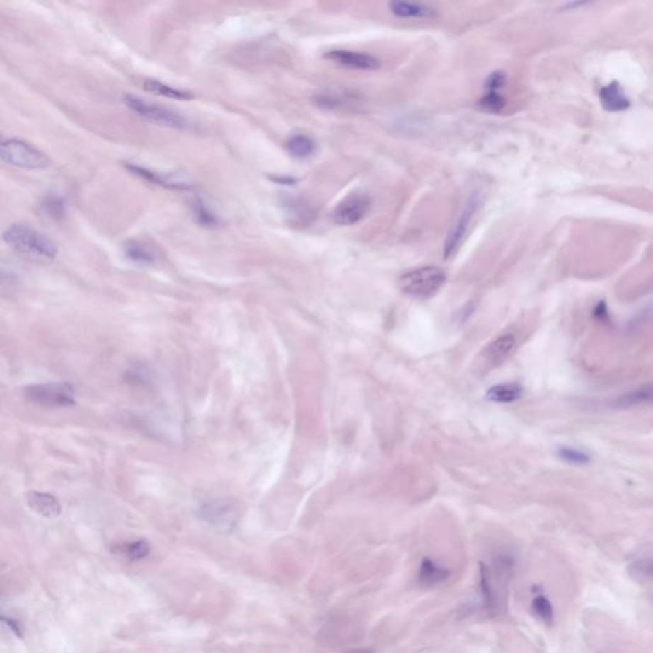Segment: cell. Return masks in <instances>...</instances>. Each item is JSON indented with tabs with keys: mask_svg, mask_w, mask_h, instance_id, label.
Listing matches in <instances>:
<instances>
[{
	"mask_svg": "<svg viewBox=\"0 0 653 653\" xmlns=\"http://www.w3.org/2000/svg\"><path fill=\"white\" fill-rule=\"evenodd\" d=\"M514 568V560L509 555L500 554L492 563L480 564V587L485 608L492 615L505 610L508 586Z\"/></svg>",
	"mask_w": 653,
	"mask_h": 653,
	"instance_id": "cell-1",
	"label": "cell"
},
{
	"mask_svg": "<svg viewBox=\"0 0 653 653\" xmlns=\"http://www.w3.org/2000/svg\"><path fill=\"white\" fill-rule=\"evenodd\" d=\"M3 240L16 252L36 260H52L58 254L57 244L46 233L27 224H13L3 233Z\"/></svg>",
	"mask_w": 653,
	"mask_h": 653,
	"instance_id": "cell-2",
	"label": "cell"
},
{
	"mask_svg": "<svg viewBox=\"0 0 653 653\" xmlns=\"http://www.w3.org/2000/svg\"><path fill=\"white\" fill-rule=\"evenodd\" d=\"M446 281V272L437 265L419 267L403 273L398 286L403 294L416 299H429L438 294Z\"/></svg>",
	"mask_w": 653,
	"mask_h": 653,
	"instance_id": "cell-3",
	"label": "cell"
},
{
	"mask_svg": "<svg viewBox=\"0 0 653 653\" xmlns=\"http://www.w3.org/2000/svg\"><path fill=\"white\" fill-rule=\"evenodd\" d=\"M0 158L7 165L25 170H44L50 165L49 157L41 149L18 138L1 141Z\"/></svg>",
	"mask_w": 653,
	"mask_h": 653,
	"instance_id": "cell-4",
	"label": "cell"
},
{
	"mask_svg": "<svg viewBox=\"0 0 653 653\" xmlns=\"http://www.w3.org/2000/svg\"><path fill=\"white\" fill-rule=\"evenodd\" d=\"M123 101L130 111L151 123L178 130H187L190 127V122L187 117L166 106L151 103L133 95H125Z\"/></svg>",
	"mask_w": 653,
	"mask_h": 653,
	"instance_id": "cell-5",
	"label": "cell"
},
{
	"mask_svg": "<svg viewBox=\"0 0 653 653\" xmlns=\"http://www.w3.org/2000/svg\"><path fill=\"white\" fill-rule=\"evenodd\" d=\"M480 204H481V195H480L479 190H475L473 193L468 195L467 201L462 206L461 212L448 233L446 243H444V250H443L444 258L448 259L453 257L458 250L459 246L462 245L466 235L471 227L473 217L479 211Z\"/></svg>",
	"mask_w": 653,
	"mask_h": 653,
	"instance_id": "cell-6",
	"label": "cell"
},
{
	"mask_svg": "<svg viewBox=\"0 0 653 653\" xmlns=\"http://www.w3.org/2000/svg\"><path fill=\"white\" fill-rule=\"evenodd\" d=\"M28 401L46 408H68L76 405L74 388L68 383H45L27 387Z\"/></svg>",
	"mask_w": 653,
	"mask_h": 653,
	"instance_id": "cell-7",
	"label": "cell"
},
{
	"mask_svg": "<svg viewBox=\"0 0 653 653\" xmlns=\"http://www.w3.org/2000/svg\"><path fill=\"white\" fill-rule=\"evenodd\" d=\"M373 206L371 197L365 192H354L343 198L332 212V219L340 226H352L368 216Z\"/></svg>",
	"mask_w": 653,
	"mask_h": 653,
	"instance_id": "cell-8",
	"label": "cell"
},
{
	"mask_svg": "<svg viewBox=\"0 0 653 653\" xmlns=\"http://www.w3.org/2000/svg\"><path fill=\"white\" fill-rule=\"evenodd\" d=\"M324 58L332 63L355 71H376L381 68V60L368 52L333 49L324 54Z\"/></svg>",
	"mask_w": 653,
	"mask_h": 653,
	"instance_id": "cell-9",
	"label": "cell"
},
{
	"mask_svg": "<svg viewBox=\"0 0 653 653\" xmlns=\"http://www.w3.org/2000/svg\"><path fill=\"white\" fill-rule=\"evenodd\" d=\"M388 8L391 13L402 20H433L438 17L435 8L419 1L397 0L388 3Z\"/></svg>",
	"mask_w": 653,
	"mask_h": 653,
	"instance_id": "cell-10",
	"label": "cell"
},
{
	"mask_svg": "<svg viewBox=\"0 0 653 653\" xmlns=\"http://www.w3.org/2000/svg\"><path fill=\"white\" fill-rule=\"evenodd\" d=\"M505 83V74L502 71H492L485 82L486 93L480 100L479 105L484 110L499 112L505 106V98L500 93Z\"/></svg>",
	"mask_w": 653,
	"mask_h": 653,
	"instance_id": "cell-11",
	"label": "cell"
},
{
	"mask_svg": "<svg viewBox=\"0 0 653 653\" xmlns=\"http://www.w3.org/2000/svg\"><path fill=\"white\" fill-rule=\"evenodd\" d=\"M125 168H128L132 174L141 178L142 180L149 181L151 184H155L158 187L174 189V190H188V189L192 188L190 183L176 179L174 175L156 173V171H152V170L147 168H143V166H139L136 163H127Z\"/></svg>",
	"mask_w": 653,
	"mask_h": 653,
	"instance_id": "cell-12",
	"label": "cell"
},
{
	"mask_svg": "<svg viewBox=\"0 0 653 653\" xmlns=\"http://www.w3.org/2000/svg\"><path fill=\"white\" fill-rule=\"evenodd\" d=\"M124 257L132 263L139 265H154L160 260V253L154 246L139 240H128L123 244Z\"/></svg>",
	"mask_w": 653,
	"mask_h": 653,
	"instance_id": "cell-13",
	"label": "cell"
},
{
	"mask_svg": "<svg viewBox=\"0 0 653 653\" xmlns=\"http://www.w3.org/2000/svg\"><path fill=\"white\" fill-rule=\"evenodd\" d=\"M202 517L209 524H214L216 527L226 528L235 522V511L226 502L214 500L201 507Z\"/></svg>",
	"mask_w": 653,
	"mask_h": 653,
	"instance_id": "cell-14",
	"label": "cell"
},
{
	"mask_svg": "<svg viewBox=\"0 0 653 653\" xmlns=\"http://www.w3.org/2000/svg\"><path fill=\"white\" fill-rule=\"evenodd\" d=\"M27 504L33 511L39 513L42 517L58 518L62 513V505L58 502V499L52 497V494L40 492H26Z\"/></svg>",
	"mask_w": 653,
	"mask_h": 653,
	"instance_id": "cell-15",
	"label": "cell"
},
{
	"mask_svg": "<svg viewBox=\"0 0 653 653\" xmlns=\"http://www.w3.org/2000/svg\"><path fill=\"white\" fill-rule=\"evenodd\" d=\"M600 100L603 109L611 112L627 110L630 106V100L627 98L623 87L618 82H611L605 86L600 91Z\"/></svg>",
	"mask_w": 653,
	"mask_h": 653,
	"instance_id": "cell-16",
	"label": "cell"
},
{
	"mask_svg": "<svg viewBox=\"0 0 653 653\" xmlns=\"http://www.w3.org/2000/svg\"><path fill=\"white\" fill-rule=\"evenodd\" d=\"M517 338L512 333H505L495 338L485 349L486 360L497 365L502 362H504L508 356L511 355L512 351L516 347Z\"/></svg>",
	"mask_w": 653,
	"mask_h": 653,
	"instance_id": "cell-17",
	"label": "cell"
},
{
	"mask_svg": "<svg viewBox=\"0 0 653 653\" xmlns=\"http://www.w3.org/2000/svg\"><path fill=\"white\" fill-rule=\"evenodd\" d=\"M652 402L653 386H645V387H640V388L629 391L619 395L613 402V408L627 410V408H638L642 405H648Z\"/></svg>",
	"mask_w": 653,
	"mask_h": 653,
	"instance_id": "cell-18",
	"label": "cell"
},
{
	"mask_svg": "<svg viewBox=\"0 0 653 653\" xmlns=\"http://www.w3.org/2000/svg\"><path fill=\"white\" fill-rule=\"evenodd\" d=\"M286 151L298 160H306L316 154L317 143L306 134H294L286 141Z\"/></svg>",
	"mask_w": 653,
	"mask_h": 653,
	"instance_id": "cell-19",
	"label": "cell"
},
{
	"mask_svg": "<svg viewBox=\"0 0 653 653\" xmlns=\"http://www.w3.org/2000/svg\"><path fill=\"white\" fill-rule=\"evenodd\" d=\"M143 90L149 91L154 95L162 96V98H173V100H183V101H189L195 98L192 92L185 90H179L170 87L168 84L162 83L160 81L156 79H146L143 81Z\"/></svg>",
	"mask_w": 653,
	"mask_h": 653,
	"instance_id": "cell-20",
	"label": "cell"
},
{
	"mask_svg": "<svg viewBox=\"0 0 653 653\" xmlns=\"http://www.w3.org/2000/svg\"><path fill=\"white\" fill-rule=\"evenodd\" d=\"M524 388L518 383H504L494 386L487 391V400L497 403H512L522 397Z\"/></svg>",
	"mask_w": 653,
	"mask_h": 653,
	"instance_id": "cell-21",
	"label": "cell"
},
{
	"mask_svg": "<svg viewBox=\"0 0 653 653\" xmlns=\"http://www.w3.org/2000/svg\"><path fill=\"white\" fill-rule=\"evenodd\" d=\"M449 577V570L441 568L440 565L425 557L421 563L419 572V581L424 586H434L444 582Z\"/></svg>",
	"mask_w": 653,
	"mask_h": 653,
	"instance_id": "cell-22",
	"label": "cell"
},
{
	"mask_svg": "<svg viewBox=\"0 0 653 653\" xmlns=\"http://www.w3.org/2000/svg\"><path fill=\"white\" fill-rule=\"evenodd\" d=\"M629 574L638 582H649L653 579V555L642 556L629 565Z\"/></svg>",
	"mask_w": 653,
	"mask_h": 653,
	"instance_id": "cell-23",
	"label": "cell"
},
{
	"mask_svg": "<svg viewBox=\"0 0 653 653\" xmlns=\"http://www.w3.org/2000/svg\"><path fill=\"white\" fill-rule=\"evenodd\" d=\"M193 214H195V221L206 229H216L221 225L220 219L217 214H214L209 208L203 203L201 200H197L193 203Z\"/></svg>",
	"mask_w": 653,
	"mask_h": 653,
	"instance_id": "cell-24",
	"label": "cell"
},
{
	"mask_svg": "<svg viewBox=\"0 0 653 653\" xmlns=\"http://www.w3.org/2000/svg\"><path fill=\"white\" fill-rule=\"evenodd\" d=\"M120 553L132 562H138L147 557L149 554V545L146 540H137L123 545L120 548Z\"/></svg>",
	"mask_w": 653,
	"mask_h": 653,
	"instance_id": "cell-25",
	"label": "cell"
},
{
	"mask_svg": "<svg viewBox=\"0 0 653 653\" xmlns=\"http://www.w3.org/2000/svg\"><path fill=\"white\" fill-rule=\"evenodd\" d=\"M557 457L563 459L564 462L570 465L586 466L591 462V456L589 453L583 452L577 448H570V446H560L557 449Z\"/></svg>",
	"mask_w": 653,
	"mask_h": 653,
	"instance_id": "cell-26",
	"label": "cell"
},
{
	"mask_svg": "<svg viewBox=\"0 0 653 653\" xmlns=\"http://www.w3.org/2000/svg\"><path fill=\"white\" fill-rule=\"evenodd\" d=\"M41 206L44 208L45 214L52 219L62 220L64 217L67 203H65L64 198L60 195H47Z\"/></svg>",
	"mask_w": 653,
	"mask_h": 653,
	"instance_id": "cell-27",
	"label": "cell"
},
{
	"mask_svg": "<svg viewBox=\"0 0 653 653\" xmlns=\"http://www.w3.org/2000/svg\"><path fill=\"white\" fill-rule=\"evenodd\" d=\"M531 610L537 619L545 624H550L553 621V615H554L553 606L550 603L549 599H546L545 596L540 595L535 597L532 601Z\"/></svg>",
	"mask_w": 653,
	"mask_h": 653,
	"instance_id": "cell-28",
	"label": "cell"
},
{
	"mask_svg": "<svg viewBox=\"0 0 653 653\" xmlns=\"http://www.w3.org/2000/svg\"><path fill=\"white\" fill-rule=\"evenodd\" d=\"M592 317L595 318L599 323H610L611 317H610V313H608V305H606V303H605L603 300L599 301V303L595 305V308H594V311H592Z\"/></svg>",
	"mask_w": 653,
	"mask_h": 653,
	"instance_id": "cell-29",
	"label": "cell"
},
{
	"mask_svg": "<svg viewBox=\"0 0 653 653\" xmlns=\"http://www.w3.org/2000/svg\"><path fill=\"white\" fill-rule=\"evenodd\" d=\"M346 653H374V652H373V651H370V649H365V648H364V649H362V648H359V649H352V651H349V652H346Z\"/></svg>",
	"mask_w": 653,
	"mask_h": 653,
	"instance_id": "cell-30",
	"label": "cell"
}]
</instances>
